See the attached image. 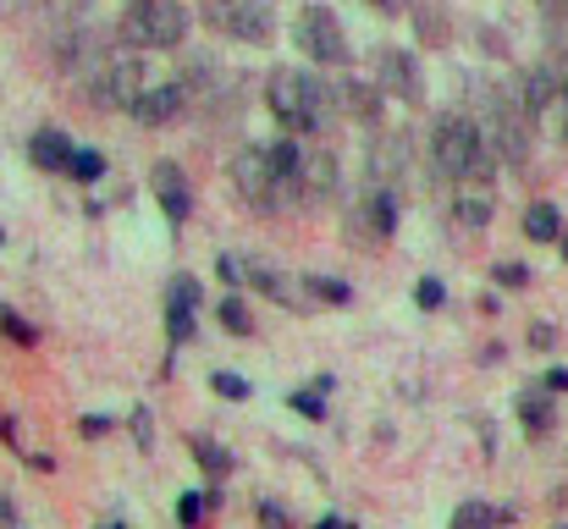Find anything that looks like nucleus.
Wrapping results in <instances>:
<instances>
[{
  "label": "nucleus",
  "instance_id": "7",
  "mask_svg": "<svg viewBox=\"0 0 568 529\" xmlns=\"http://www.w3.org/2000/svg\"><path fill=\"white\" fill-rule=\"evenodd\" d=\"M232 187H237V199H243L248 210H260V215H271V210L287 204V187H282V176H276L271 144H243V150L232 155Z\"/></svg>",
  "mask_w": 568,
  "mask_h": 529
},
{
  "label": "nucleus",
  "instance_id": "12",
  "mask_svg": "<svg viewBox=\"0 0 568 529\" xmlns=\"http://www.w3.org/2000/svg\"><path fill=\"white\" fill-rule=\"evenodd\" d=\"M183 105H189V83L166 78V83H144V94H139V105L128 116H139L144 128H166L172 116H183Z\"/></svg>",
  "mask_w": 568,
  "mask_h": 529
},
{
  "label": "nucleus",
  "instance_id": "8",
  "mask_svg": "<svg viewBox=\"0 0 568 529\" xmlns=\"http://www.w3.org/2000/svg\"><path fill=\"white\" fill-rule=\"evenodd\" d=\"M293 44L315 61V67H348V33L337 22L332 6H304L293 22Z\"/></svg>",
  "mask_w": 568,
  "mask_h": 529
},
{
  "label": "nucleus",
  "instance_id": "21",
  "mask_svg": "<svg viewBox=\"0 0 568 529\" xmlns=\"http://www.w3.org/2000/svg\"><path fill=\"white\" fill-rule=\"evenodd\" d=\"M519 226H525V237H530V243H558V237L568 232L564 210H558V204H530Z\"/></svg>",
  "mask_w": 568,
  "mask_h": 529
},
{
  "label": "nucleus",
  "instance_id": "5",
  "mask_svg": "<svg viewBox=\"0 0 568 529\" xmlns=\"http://www.w3.org/2000/svg\"><path fill=\"white\" fill-rule=\"evenodd\" d=\"M150 72H144V50H100V61L83 72V94L100 111H133L144 94Z\"/></svg>",
  "mask_w": 568,
  "mask_h": 529
},
{
  "label": "nucleus",
  "instance_id": "36",
  "mask_svg": "<svg viewBox=\"0 0 568 529\" xmlns=\"http://www.w3.org/2000/svg\"><path fill=\"white\" fill-rule=\"evenodd\" d=\"M530 348H558V326H552V321H536V326H530Z\"/></svg>",
  "mask_w": 568,
  "mask_h": 529
},
{
  "label": "nucleus",
  "instance_id": "16",
  "mask_svg": "<svg viewBox=\"0 0 568 529\" xmlns=\"http://www.w3.org/2000/svg\"><path fill=\"white\" fill-rule=\"evenodd\" d=\"M193 309H199V282L183 271L172 282V293H166V337L172 343H189L193 337Z\"/></svg>",
  "mask_w": 568,
  "mask_h": 529
},
{
  "label": "nucleus",
  "instance_id": "44",
  "mask_svg": "<svg viewBox=\"0 0 568 529\" xmlns=\"http://www.w3.org/2000/svg\"><path fill=\"white\" fill-rule=\"evenodd\" d=\"M558 248H564V260H568V232H564V237H558Z\"/></svg>",
  "mask_w": 568,
  "mask_h": 529
},
{
  "label": "nucleus",
  "instance_id": "26",
  "mask_svg": "<svg viewBox=\"0 0 568 529\" xmlns=\"http://www.w3.org/2000/svg\"><path fill=\"white\" fill-rule=\"evenodd\" d=\"M304 282H310V298H315V304L343 309V304L354 298V287H348V282H337V276H304Z\"/></svg>",
  "mask_w": 568,
  "mask_h": 529
},
{
  "label": "nucleus",
  "instance_id": "48",
  "mask_svg": "<svg viewBox=\"0 0 568 529\" xmlns=\"http://www.w3.org/2000/svg\"><path fill=\"white\" fill-rule=\"evenodd\" d=\"M343 529H348V525H343Z\"/></svg>",
  "mask_w": 568,
  "mask_h": 529
},
{
  "label": "nucleus",
  "instance_id": "25",
  "mask_svg": "<svg viewBox=\"0 0 568 529\" xmlns=\"http://www.w3.org/2000/svg\"><path fill=\"white\" fill-rule=\"evenodd\" d=\"M491 525H503V513H497L491 502H464V508L447 519V529H491Z\"/></svg>",
  "mask_w": 568,
  "mask_h": 529
},
{
  "label": "nucleus",
  "instance_id": "6",
  "mask_svg": "<svg viewBox=\"0 0 568 529\" xmlns=\"http://www.w3.org/2000/svg\"><path fill=\"white\" fill-rule=\"evenodd\" d=\"M199 17L210 33L232 44H265L276 33V6L271 0H199Z\"/></svg>",
  "mask_w": 568,
  "mask_h": 529
},
{
  "label": "nucleus",
  "instance_id": "31",
  "mask_svg": "<svg viewBox=\"0 0 568 529\" xmlns=\"http://www.w3.org/2000/svg\"><path fill=\"white\" fill-rule=\"evenodd\" d=\"M67 176H72V182H100V176H105V155H100V150H78Z\"/></svg>",
  "mask_w": 568,
  "mask_h": 529
},
{
  "label": "nucleus",
  "instance_id": "33",
  "mask_svg": "<svg viewBox=\"0 0 568 529\" xmlns=\"http://www.w3.org/2000/svg\"><path fill=\"white\" fill-rule=\"evenodd\" d=\"M210 386H215L226 403H243V397H248V380H243V375H232V369H215V375H210Z\"/></svg>",
  "mask_w": 568,
  "mask_h": 529
},
{
  "label": "nucleus",
  "instance_id": "18",
  "mask_svg": "<svg viewBox=\"0 0 568 529\" xmlns=\"http://www.w3.org/2000/svg\"><path fill=\"white\" fill-rule=\"evenodd\" d=\"M381 105H386L381 83H359V78H343V83H337V111H343V116H354V122H381Z\"/></svg>",
  "mask_w": 568,
  "mask_h": 529
},
{
  "label": "nucleus",
  "instance_id": "23",
  "mask_svg": "<svg viewBox=\"0 0 568 529\" xmlns=\"http://www.w3.org/2000/svg\"><path fill=\"white\" fill-rule=\"evenodd\" d=\"M189 452H193V464H199L210 480H226V475H232V452H226L221 441H210V436H189Z\"/></svg>",
  "mask_w": 568,
  "mask_h": 529
},
{
  "label": "nucleus",
  "instance_id": "14",
  "mask_svg": "<svg viewBox=\"0 0 568 529\" xmlns=\"http://www.w3.org/2000/svg\"><path fill=\"white\" fill-rule=\"evenodd\" d=\"M365 172H371V182L397 187V182L408 176V139H403V133H376L371 150H365Z\"/></svg>",
  "mask_w": 568,
  "mask_h": 529
},
{
  "label": "nucleus",
  "instance_id": "15",
  "mask_svg": "<svg viewBox=\"0 0 568 529\" xmlns=\"http://www.w3.org/2000/svg\"><path fill=\"white\" fill-rule=\"evenodd\" d=\"M72 139L61 133V128H39L33 139H28V161L39 166V172H50V176H67L72 172Z\"/></svg>",
  "mask_w": 568,
  "mask_h": 529
},
{
  "label": "nucleus",
  "instance_id": "20",
  "mask_svg": "<svg viewBox=\"0 0 568 529\" xmlns=\"http://www.w3.org/2000/svg\"><path fill=\"white\" fill-rule=\"evenodd\" d=\"M304 144H293V139H276L271 144V161H276V176H282V187H287V199H298L304 193Z\"/></svg>",
  "mask_w": 568,
  "mask_h": 529
},
{
  "label": "nucleus",
  "instance_id": "32",
  "mask_svg": "<svg viewBox=\"0 0 568 529\" xmlns=\"http://www.w3.org/2000/svg\"><path fill=\"white\" fill-rule=\"evenodd\" d=\"M414 304H419L425 315H436V309L447 304V282H436V276H425V282L414 287Z\"/></svg>",
  "mask_w": 568,
  "mask_h": 529
},
{
  "label": "nucleus",
  "instance_id": "27",
  "mask_svg": "<svg viewBox=\"0 0 568 529\" xmlns=\"http://www.w3.org/2000/svg\"><path fill=\"white\" fill-rule=\"evenodd\" d=\"M0 337H11L17 348H33V343H39V332H33L17 309H6V304H0Z\"/></svg>",
  "mask_w": 568,
  "mask_h": 529
},
{
  "label": "nucleus",
  "instance_id": "30",
  "mask_svg": "<svg viewBox=\"0 0 568 529\" xmlns=\"http://www.w3.org/2000/svg\"><path fill=\"white\" fill-rule=\"evenodd\" d=\"M204 513H210V497H199V491L178 497V525L183 529H204Z\"/></svg>",
  "mask_w": 568,
  "mask_h": 529
},
{
  "label": "nucleus",
  "instance_id": "4",
  "mask_svg": "<svg viewBox=\"0 0 568 529\" xmlns=\"http://www.w3.org/2000/svg\"><path fill=\"white\" fill-rule=\"evenodd\" d=\"M189 22L183 0H128L116 17V39L128 50H178L189 39Z\"/></svg>",
  "mask_w": 568,
  "mask_h": 529
},
{
  "label": "nucleus",
  "instance_id": "3",
  "mask_svg": "<svg viewBox=\"0 0 568 529\" xmlns=\"http://www.w3.org/2000/svg\"><path fill=\"white\" fill-rule=\"evenodd\" d=\"M475 122H480V133H486V144L497 150L503 166H525V161H530L536 116H530V105H525V94H519L514 83H491V89L480 94Z\"/></svg>",
  "mask_w": 568,
  "mask_h": 529
},
{
  "label": "nucleus",
  "instance_id": "34",
  "mask_svg": "<svg viewBox=\"0 0 568 529\" xmlns=\"http://www.w3.org/2000/svg\"><path fill=\"white\" fill-rule=\"evenodd\" d=\"M260 529H293V513L282 502H260Z\"/></svg>",
  "mask_w": 568,
  "mask_h": 529
},
{
  "label": "nucleus",
  "instance_id": "1",
  "mask_svg": "<svg viewBox=\"0 0 568 529\" xmlns=\"http://www.w3.org/2000/svg\"><path fill=\"white\" fill-rule=\"evenodd\" d=\"M265 105L287 133H326L337 111V83L304 72V67H271L265 78Z\"/></svg>",
  "mask_w": 568,
  "mask_h": 529
},
{
  "label": "nucleus",
  "instance_id": "35",
  "mask_svg": "<svg viewBox=\"0 0 568 529\" xmlns=\"http://www.w3.org/2000/svg\"><path fill=\"white\" fill-rule=\"evenodd\" d=\"M243 265H248V260H237V254H221V260H215V276H221L226 287H237V282H243Z\"/></svg>",
  "mask_w": 568,
  "mask_h": 529
},
{
  "label": "nucleus",
  "instance_id": "41",
  "mask_svg": "<svg viewBox=\"0 0 568 529\" xmlns=\"http://www.w3.org/2000/svg\"><path fill=\"white\" fill-rule=\"evenodd\" d=\"M0 529H17V508H11V497L0 491Z\"/></svg>",
  "mask_w": 568,
  "mask_h": 529
},
{
  "label": "nucleus",
  "instance_id": "39",
  "mask_svg": "<svg viewBox=\"0 0 568 529\" xmlns=\"http://www.w3.org/2000/svg\"><path fill=\"white\" fill-rule=\"evenodd\" d=\"M541 386H547L552 397H558V391H568V369H547V375H541Z\"/></svg>",
  "mask_w": 568,
  "mask_h": 529
},
{
  "label": "nucleus",
  "instance_id": "28",
  "mask_svg": "<svg viewBox=\"0 0 568 529\" xmlns=\"http://www.w3.org/2000/svg\"><path fill=\"white\" fill-rule=\"evenodd\" d=\"M491 282L508 287V293H519V287H530V265H519V260H497V265H491Z\"/></svg>",
  "mask_w": 568,
  "mask_h": 529
},
{
  "label": "nucleus",
  "instance_id": "13",
  "mask_svg": "<svg viewBox=\"0 0 568 529\" xmlns=\"http://www.w3.org/2000/svg\"><path fill=\"white\" fill-rule=\"evenodd\" d=\"M150 187H155V199H161V210H166V221L183 232V221L193 215V193L189 182H183V166L178 161H155V172H150Z\"/></svg>",
  "mask_w": 568,
  "mask_h": 529
},
{
  "label": "nucleus",
  "instance_id": "29",
  "mask_svg": "<svg viewBox=\"0 0 568 529\" xmlns=\"http://www.w3.org/2000/svg\"><path fill=\"white\" fill-rule=\"evenodd\" d=\"M287 408L304 414V419H326V397H321V386H298V391L287 397Z\"/></svg>",
  "mask_w": 568,
  "mask_h": 529
},
{
  "label": "nucleus",
  "instance_id": "2",
  "mask_svg": "<svg viewBox=\"0 0 568 529\" xmlns=\"http://www.w3.org/2000/svg\"><path fill=\"white\" fill-rule=\"evenodd\" d=\"M430 166L447 176V182H491L497 172V150L486 144L480 122L475 116H442L430 128Z\"/></svg>",
  "mask_w": 568,
  "mask_h": 529
},
{
  "label": "nucleus",
  "instance_id": "38",
  "mask_svg": "<svg viewBox=\"0 0 568 529\" xmlns=\"http://www.w3.org/2000/svg\"><path fill=\"white\" fill-rule=\"evenodd\" d=\"M365 6H371V11H381V17H403L414 0H365Z\"/></svg>",
  "mask_w": 568,
  "mask_h": 529
},
{
  "label": "nucleus",
  "instance_id": "43",
  "mask_svg": "<svg viewBox=\"0 0 568 529\" xmlns=\"http://www.w3.org/2000/svg\"><path fill=\"white\" fill-rule=\"evenodd\" d=\"M315 529H343V519H337V513H326V519H315Z\"/></svg>",
  "mask_w": 568,
  "mask_h": 529
},
{
  "label": "nucleus",
  "instance_id": "47",
  "mask_svg": "<svg viewBox=\"0 0 568 529\" xmlns=\"http://www.w3.org/2000/svg\"><path fill=\"white\" fill-rule=\"evenodd\" d=\"M558 529H568V525H558Z\"/></svg>",
  "mask_w": 568,
  "mask_h": 529
},
{
  "label": "nucleus",
  "instance_id": "24",
  "mask_svg": "<svg viewBox=\"0 0 568 529\" xmlns=\"http://www.w3.org/2000/svg\"><path fill=\"white\" fill-rule=\"evenodd\" d=\"M215 315H221V326H226L232 337H254V315H248V304H243L237 293H226V298L215 304Z\"/></svg>",
  "mask_w": 568,
  "mask_h": 529
},
{
  "label": "nucleus",
  "instance_id": "9",
  "mask_svg": "<svg viewBox=\"0 0 568 529\" xmlns=\"http://www.w3.org/2000/svg\"><path fill=\"white\" fill-rule=\"evenodd\" d=\"M397 215H403V199H397V187H386V182H371L365 193H359V204L348 210V243H386L392 232H397Z\"/></svg>",
  "mask_w": 568,
  "mask_h": 529
},
{
  "label": "nucleus",
  "instance_id": "10",
  "mask_svg": "<svg viewBox=\"0 0 568 529\" xmlns=\"http://www.w3.org/2000/svg\"><path fill=\"white\" fill-rule=\"evenodd\" d=\"M243 282L254 287V293H265V298H276L282 309H293V315H304L315 298H310V282L304 276H287L282 265H260V260H248L243 265Z\"/></svg>",
  "mask_w": 568,
  "mask_h": 529
},
{
  "label": "nucleus",
  "instance_id": "42",
  "mask_svg": "<svg viewBox=\"0 0 568 529\" xmlns=\"http://www.w3.org/2000/svg\"><path fill=\"white\" fill-rule=\"evenodd\" d=\"M133 436H139V447H150V414H133Z\"/></svg>",
  "mask_w": 568,
  "mask_h": 529
},
{
  "label": "nucleus",
  "instance_id": "11",
  "mask_svg": "<svg viewBox=\"0 0 568 529\" xmlns=\"http://www.w3.org/2000/svg\"><path fill=\"white\" fill-rule=\"evenodd\" d=\"M376 83L386 100H403V105H419L425 100V72L408 50H381L376 55Z\"/></svg>",
  "mask_w": 568,
  "mask_h": 529
},
{
  "label": "nucleus",
  "instance_id": "17",
  "mask_svg": "<svg viewBox=\"0 0 568 529\" xmlns=\"http://www.w3.org/2000/svg\"><path fill=\"white\" fill-rule=\"evenodd\" d=\"M337 187H343L337 155H332V150H310V155H304V193H298V199L326 204V199H337Z\"/></svg>",
  "mask_w": 568,
  "mask_h": 529
},
{
  "label": "nucleus",
  "instance_id": "37",
  "mask_svg": "<svg viewBox=\"0 0 568 529\" xmlns=\"http://www.w3.org/2000/svg\"><path fill=\"white\" fill-rule=\"evenodd\" d=\"M78 430L94 441V436H111V419H105V414H83V425H78Z\"/></svg>",
  "mask_w": 568,
  "mask_h": 529
},
{
  "label": "nucleus",
  "instance_id": "22",
  "mask_svg": "<svg viewBox=\"0 0 568 529\" xmlns=\"http://www.w3.org/2000/svg\"><path fill=\"white\" fill-rule=\"evenodd\" d=\"M491 215H497V199H491V193H458V199H453V221L469 226V232L491 226Z\"/></svg>",
  "mask_w": 568,
  "mask_h": 529
},
{
  "label": "nucleus",
  "instance_id": "40",
  "mask_svg": "<svg viewBox=\"0 0 568 529\" xmlns=\"http://www.w3.org/2000/svg\"><path fill=\"white\" fill-rule=\"evenodd\" d=\"M83 6H89V0H50V11H55V17H78Z\"/></svg>",
  "mask_w": 568,
  "mask_h": 529
},
{
  "label": "nucleus",
  "instance_id": "46",
  "mask_svg": "<svg viewBox=\"0 0 568 529\" xmlns=\"http://www.w3.org/2000/svg\"><path fill=\"white\" fill-rule=\"evenodd\" d=\"M105 529H122V525H105Z\"/></svg>",
  "mask_w": 568,
  "mask_h": 529
},
{
  "label": "nucleus",
  "instance_id": "19",
  "mask_svg": "<svg viewBox=\"0 0 568 529\" xmlns=\"http://www.w3.org/2000/svg\"><path fill=\"white\" fill-rule=\"evenodd\" d=\"M519 425H525L530 436H547V430L558 425V403H552V391H547V386L519 391Z\"/></svg>",
  "mask_w": 568,
  "mask_h": 529
},
{
  "label": "nucleus",
  "instance_id": "45",
  "mask_svg": "<svg viewBox=\"0 0 568 529\" xmlns=\"http://www.w3.org/2000/svg\"><path fill=\"white\" fill-rule=\"evenodd\" d=\"M564 94H568V67H564Z\"/></svg>",
  "mask_w": 568,
  "mask_h": 529
}]
</instances>
